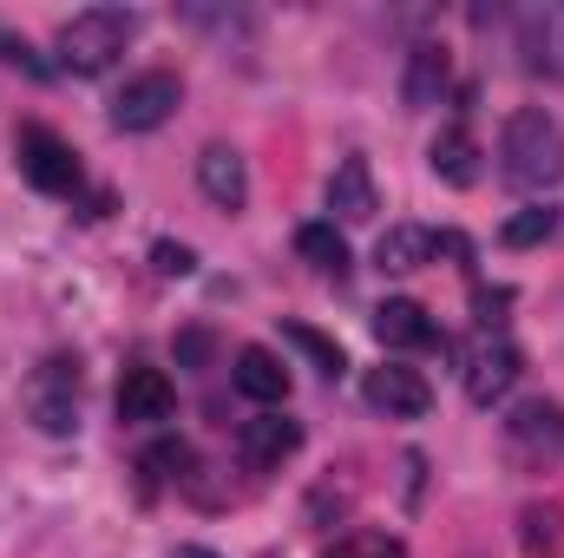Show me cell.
I'll list each match as a JSON object with an SVG mask.
<instances>
[{
  "mask_svg": "<svg viewBox=\"0 0 564 558\" xmlns=\"http://www.w3.org/2000/svg\"><path fill=\"white\" fill-rule=\"evenodd\" d=\"M499 158H506V178H512L519 191H552L564 178V126L545 106H525V112L506 119Z\"/></svg>",
  "mask_w": 564,
  "mask_h": 558,
  "instance_id": "6da1fadb",
  "label": "cell"
},
{
  "mask_svg": "<svg viewBox=\"0 0 564 558\" xmlns=\"http://www.w3.org/2000/svg\"><path fill=\"white\" fill-rule=\"evenodd\" d=\"M132 33H139V13H126V7H86V13H73L59 26V66L79 73V79H93V73H106L132 46Z\"/></svg>",
  "mask_w": 564,
  "mask_h": 558,
  "instance_id": "7a4b0ae2",
  "label": "cell"
},
{
  "mask_svg": "<svg viewBox=\"0 0 564 558\" xmlns=\"http://www.w3.org/2000/svg\"><path fill=\"white\" fill-rule=\"evenodd\" d=\"M26 420L40 433H73L79 427V355H46L33 375H26Z\"/></svg>",
  "mask_w": 564,
  "mask_h": 558,
  "instance_id": "3957f363",
  "label": "cell"
},
{
  "mask_svg": "<svg viewBox=\"0 0 564 558\" xmlns=\"http://www.w3.org/2000/svg\"><path fill=\"white\" fill-rule=\"evenodd\" d=\"M13 158H20V178L33 191H46V197H79L86 191V171H79L73 144L59 139V132H46V126H20Z\"/></svg>",
  "mask_w": 564,
  "mask_h": 558,
  "instance_id": "277c9868",
  "label": "cell"
},
{
  "mask_svg": "<svg viewBox=\"0 0 564 558\" xmlns=\"http://www.w3.org/2000/svg\"><path fill=\"white\" fill-rule=\"evenodd\" d=\"M177 99H184L177 73H139V79L119 86V99H112V126H119V132H158V126L177 112Z\"/></svg>",
  "mask_w": 564,
  "mask_h": 558,
  "instance_id": "5b68a950",
  "label": "cell"
},
{
  "mask_svg": "<svg viewBox=\"0 0 564 558\" xmlns=\"http://www.w3.org/2000/svg\"><path fill=\"white\" fill-rule=\"evenodd\" d=\"M519 368H525V355H519L506 335H479V342H473V355H466V395H473V408L506 401V395H512V382H519Z\"/></svg>",
  "mask_w": 564,
  "mask_h": 558,
  "instance_id": "8992f818",
  "label": "cell"
},
{
  "mask_svg": "<svg viewBox=\"0 0 564 558\" xmlns=\"http://www.w3.org/2000/svg\"><path fill=\"white\" fill-rule=\"evenodd\" d=\"M506 440H512V453H519L525 466H552V460H564V408L558 401H525V408H512Z\"/></svg>",
  "mask_w": 564,
  "mask_h": 558,
  "instance_id": "52a82bcc",
  "label": "cell"
},
{
  "mask_svg": "<svg viewBox=\"0 0 564 558\" xmlns=\"http://www.w3.org/2000/svg\"><path fill=\"white\" fill-rule=\"evenodd\" d=\"M519 53H525V73L564 79V0H539L519 13Z\"/></svg>",
  "mask_w": 564,
  "mask_h": 558,
  "instance_id": "ba28073f",
  "label": "cell"
},
{
  "mask_svg": "<svg viewBox=\"0 0 564 558\" xmlns=\"http://www.w3.org/2000/svg\"><path fill=\"white\" fill-rule=\"evenodd\" d=\"M361 395H368L375 415H388V420H421L433 408V388H426L421 368H368Z\"/></svg>",
  "mask_w": 564,
  "mask_h": 558,
  "instance_id": "9c48e42d",
  "label": "cell"
},
{
  "mask_svg": "<svg viewBox=\"0 0 564 558\" xmlns=\"http://www.w3.org/2000/svg\"><path fill=\"white\" fill-rule=\"evenodd\" d=\"M171 408H177V388H171L164 368L132 362V368L119 375V420H126V427H158V420H171Z\"/></svg>",
  "mask_w": 564,
  "mask_h": 558,
  "instance_id": "30bf717a",
  "label": "cell"
},
{
  "mask_svg": "<svg viewBox=\"0 0 564 558\" xmlns=\"http://www.w3.org/2000/svg\"><path fill=\"white\" fill-rule=\"evenodd\" d=\"M295 447H302V420H289V415H257V420L237 427V460H243L250 473L282 466Z\"/></svg>",
  "mask_w": 564,
  "mask_h": 558,
  "instance_id": "8fae6325",
  "label": "cell"
},
{
  "mask_svg": "<svg viewBox=\"0 0 564 558\" xmlns=\"http://www.w3.org/2000/svg\"><path fill=\"white\" fill-rule=\"evenodd\" d=\"M197 184H204V197L217 204V211H243L250 204V171H243V151L237 144H204L197 151Z\"/></svg>",
  "mask_w": 564,
  "mask_h": 558,
  "instance_id": "7c38bea8",
  "label": "cell"
},
{
  "mask_svg": "<svg viewBox=\"0 0 564 558\" xmlns=\"http://www.w3.org/2000/svg\"><path fill=\"white\" fill-rule=\"evenodd\" d=\"M328 211H335L341 224H368V217L381 211L368 158H341V164H335V178H328ZM335 217H328V224H335Z\"/></svg>",
  "mask_w": 564,
  "mask_h": 558,
  "instance_id": "4fadbf2b",
  "label": "cell"
},
{
  "mask_svg": "<svg viewBox=\"0 0 564 558\" xmlns=\"http://www.w3.org/2000/svg\"><path fill=\"white\" fill-rule=\"evenodd\" d=\"M375 335H381V348H446L440 329H433V315H426L414 296L381 302V309H375Z\"/></svg>",
  "mask_w": 564,
  "mask_h": 558,
  "instance_id": "5bb4252c",
  "label": "cell"
},
{
  "mask_svg": "<svg viewBox=\"0 0 564 558\" xmlns=\"http://www.w3.org/2000/svg\"><path fill=\"white\" fill-rule=\"evenodd\" d=\"M446 79H453V60H446V46H440V40H421V46L408 53V79H401V99H408V112L440 106Z\"/></svg>",
  "mask_w": 564,
  "mask_h": 558,
  "instance_id": "9a60e30c",
  "label": "cell"
},
{
  "mask_svg": "<svg viewBox=\"0 0 564 558\" xmlns=\"http://www.w3.org/2000/svg\"><path fill=\"white\" fill-rule=\"evenodd\" d=\"M426 164H433V178H440V184H453V191L479 184V144H473V132H466V126L433 132V144H426Z\"/></svg>",
  "mask_w": 564,
  "mask_h": 558,
  "instance_id": "2e32d148",
  "label": "cell"
},
{
  "mask_svg": "<svg viewBox=\"0 0 564 558\" xmlns=\"http://www.w3.org/2000/svg\"><path fill=\"white\" fill-rule=\"evenodd\" d=\"M230 382H237V395H250V401H263V408H276L289 401V368H282L270 348H237V368H230Z\"/></svg>",
  "mask_w": 564,
  "mask_h": 558,
  "instance_id": "e0dca14e",
  "label": "cell"
},
{
  "mask_svg": "<svg viewBox=\"0 0 564 558\" xmlns=\"http://www.w3.org/2000/svg\"><path fill=\"white\" fill-rule=\"evenodd\" d=\"M375 264L394 270V277H408V270L433 264V230H421V224H394V230L375 244Z\"/></svg>",
  "mask_w": 564,
  "mask_h": 558,
  "instance_id": "ac0fdd59",
  "label": "cell"
},
{
  "mask_svg": "<svg viewBox=\"0 0 564 558\" xmlns=\"http://www.w3.org/2000/svg\"><path fill=\"white\" fill-rule=\"evenodd\" d=\"M295 250L308 257L315 277H335V282L348 277V244H341L335 224H302V230H295Z\"/></svg>",
  "mask_w": 564,
  "mask_h": 558,
  "instance_id": "d6986e66",
  "label": "cell"
},
{
  "mask_svg": "<svg viewBox=\"0 0 564 558\" xmlns=\"http://www.w3.org/2000/svg\"><path fill=\"white\" fill-rule=\"evenodd\" d=\"M519 539H525V558H558L564 552V506H525L519 513Z\"/></svg>",
  "mask_w": 564,
  "mask_h": 558,
  "instance_id": "ffe728a7",
  "label": "cell"
},
{
  "mask_svg": "<svg viewBox=\"0 0 564 558\" xmlns=\"http://www.w3.org/2000/svg\"><path fill=\"white\" fill-rule=\"evenodd\" d=\"M552 230H558V211H552V204H525L519 217L499 224V244H506V250H532V244H545Z\"/></svg>",
  "mask_w": 564,
  "mask_h": 558,
  "instance_id": "44dd1931",
  "label": "cell"
},
{
  "mask_svg": "<svg viewBox=\"0 0 564 558\" xmlns=\"http://www.w3.org/2000/svg\"><path fill=\"white\" fill-rule=\"evenodd\" d=\"M282 342H289V348H302V355H308V362H315V368H322L328 382H341L348 355H341V348H335V342H328L322 329H308V322H282Z\"/></svg>",
  "mask_w": 564,
  "mask_h": 558,
  "instance_id": "7402d4cb",
  "label": "cell"
},
{
  "mask_svg": "<svg viewBox=\"0 0 564 558\" xmlns=\"http://www.w3.org/2000/svg\"><path fill=\"white\" fill-rule=\"evenodd\" d=\"M328 558H408V546L388 533H348L341 546H328Z\"/></svg>",
  "mask_w": 564,
  "mask_h": 558,
  "instance_id": "603a6c76",
  "label": "cell"
},
{
  "mask_svg": "<svg viewBox=\"0 0 564 558\" xmlns=\"http://www.w3.org/2000/svg\"><path fill=\"white\" fill-rule=\"evenodd\" d=\"M151 264H158V277H191L197 270V257H191V244H151Z\"/></svg>",
  "mask_w": 564,
  "mask_h": 558,
  "instance_id": "cb8c5ba5",
  "label": "cell"
},
{
  "mask_svg": "<svg viewBox=\"0 0 564 558\" xmlns=\"http://www.w3.org/2000/svg\"><path fill=\"white\" fill-rule=\"evenodd\" d=\"M0 60H7V66H26L33 79H46V73H53V66H46V60H40L26 40H13V33H0Z\"/></svg>",
  "mask_w": 564,
  "mask_h": 558,
  "instance_id": "d4e9b609",
  "label": "cell"
},
{
  "mask_svg": "<svg viewBox=\"0 0 564 558\" xmlns=\"http://www.w3.org/2000/svg\"><path fill=\"white\" fill-rule=\"evenodd\" d=\"M210 348H217V342H210V329H184V335H177V362H184V368H204V362H210Z\"/></svg>",
  "mask_w": 564,
  "mask_h": 558,
  "instance_id": "484cf974",
  "label": "cell"
},
{
  "mask_svg": "<svg viewBox=\"0 0 564 558\" xmlns=\"http://www.w3.org/2000/svg\"><path fill=\"white\" fill-rule=\"evenodd\" d=\"M171 558H217V552H210V546H177Z\"/></svg>",
  "mask_w": 564,
  "mask_h": 558,
  "instance_id": "4316f807",
  "label": "cell"
}]
</instances>
